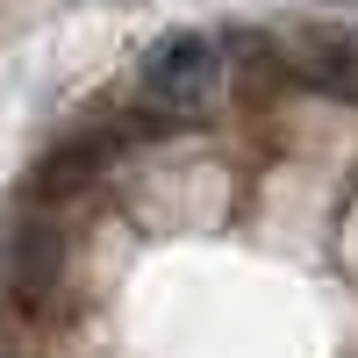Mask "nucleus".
<instances>
[{
	"label": "nucleus",
	"instance_id": "obj_2",
	"mask_svg": "<svg viewBox=\"0 0 358 358\" xmlns=\"http://www.w3.org/2000/svg\"><path fill=\"white\" fill-rule=\"evenodd\" d=\"M222 79H229L222 43L201 36V29H172V36H158L151 50H143L136 94H143V108H158L165 122H201L208 101L222 94Z\"/></svg>",
	"mask_w": 358,
	"mask_h": 358
},
{
	"label": "nucleus",
	"instance_id": "obj_3",
	"mask_svg": "<svg viewBox=\"0 0 358 358\" xmlns=\"http://www.w3.org/2000/svg\"><path fill=\"white\" fill-rule=\"evenodd\" d=\"M287 79L330 101H358V29H301L287 43Z\"/></svg>",
	"mask_w": 358,
	"mask_h": 358
},
{
	"label": "nucleus",
	"instance_id": "obj_4",
	"mask_svg": "<svg viewBox=\"0 0 358 358\" xmlns=\"http://www.w3.org/2000/svg\"><path fill=\"white\" fill-rule=\"evenodd\" d=\"M0 358H15V351H0Z\"/></svg>",
	"mask_w": 358,
	"mask_h": 358
},
{
	"label": "nucleus",
	"instance_id": "obj_1",
	"mask_svg": "<svg viewBox=\"0 0 358 358\" xmlns=\"http://www.w3.org/2000/svg\"><path fill=\"white\" fill-rule=\"evenodd\" d=\"M65 287H72V236L57 222V208L29 201L0 236V294H8L15 315L50 322L65 308Z\"/></svg>",
	"mask_w": 358,
	"mask_h": 358
}]
</instances>
